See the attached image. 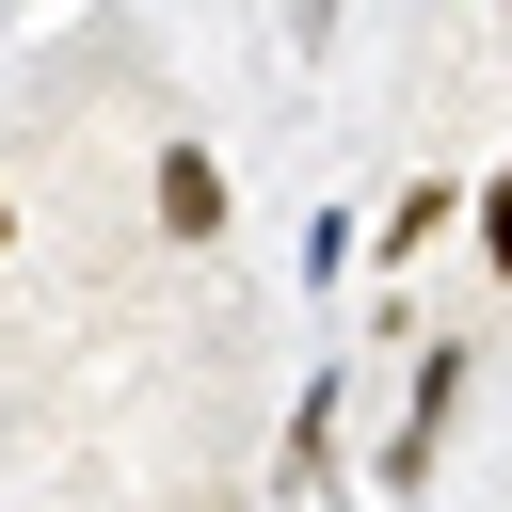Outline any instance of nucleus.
I'll use <instances>...</instances> for the list:
<instances>
[{"label":"nucleus","instance_id":"nucleus-3","mask_svg":"<svg viewBox=\"0 0 512 512\" xmlns=\"http://www.w3.org/2000/svg\"><path fill=\"white\" fill-rule=\"evenodd\" d=\"M0 240H16V208H0Z\"/></svg>","mask_w":512,"mask_h":512},{"label":"nucleus","instance_id":"nucleus-2","mask_svg":"<svg viewBox=\"0 0 512 512\" xmlns=\"http://www.w3.org/2000/svg\"><path fill=\"white\" fill-rule=\"evenodd\" d=\"M480 240H496V272H512V176H496V192H480Z\"/></svg>","mask_w":512,"mask_h":512},{"label":"nucleus","instance_id":"nucleus-1","mask_svg":"<svg viewBox=\"0 0 512 512\" xmlns=\"http://www.w3.org/2000/svg\"><path fill=\"white\" fill-rule=\"evenodd\" d=\"M160 224H176V240H208V224H224V160H208V144H176V160H160Z\"/></svg>","mask_w":512,"mask_h":512}]
</instances>
